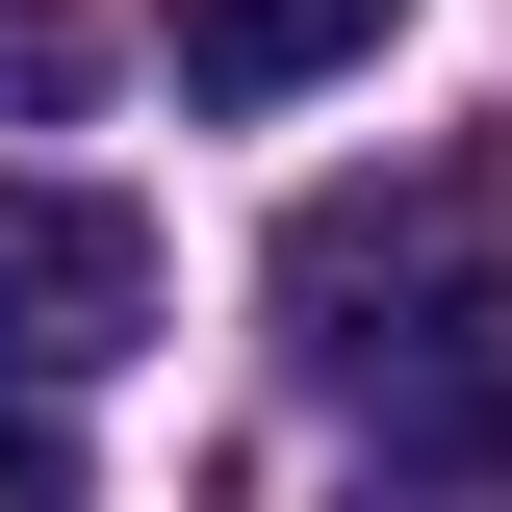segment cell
Here are the masks:
<instances>
[{"instance_id":"1","label":"cell","mask_w":512,"mask_h":512,"mask_svg":"<svg viewBox=\"0 0 512 512\" xmlns=\"http://www.w3.org/2000/svg\"><path fill=\"white\" fill-rule=\"evenodd\" d=\"M282 333H308V384L384 410V487H487L512 512V256H487L461 180L308 205V231H282Z\"/></svg>"},{"instance_id":"2","label":"cell","mask_w":512,"mask_h":512,"mask_svg":"<svg viewBox=\"0 0 512 512\" xmlns=\"http://www.w3.org/2000/svg\"><path fill=\"white\" fill-rule=\"evenodd\" d=\"M128 333H154V205H103V180H0V410H77Z\"/></svg>"},{"instance_id":"3","label":"cell","mask_w":512,"mask_h":512,"mask_svg":"<svg viewBox=\"0 0 512 512\" xmlns=\"http://www.w3.org/2000/svg\"><path fill=\"white\" fill-rule=\"evenodd\" d=\"M384 26H410V0H180V103H308V77H359Z\"/></svg>"},{"instance_id":"4","label":"cell","mask_w":512,"mask_h":512,"mask_svg":"<svg viewBox=\"0 0 512 512\" xmlns=\"http://www.w3.org/2000/svg\"><path fill=\"white\" fill-rule=\"evenodd\" d=\"M103 103V26H77V0H0V128H77Z\"/></svg>"},{"instance_id":"5","label":"cell","mask_w":512,"mask_h":512,"mask_svg":"<svg viewBox=\"0 0 512 512\" xmlns=\"http://www.w3.org/2000/svg\"><path fill=\"white\" fill-rule=\"evenodd\" d=\"M0 512H77V410H0Z\"/></svg>"},{"instance_id":"6","label":"cell","mask_w":512,"mask_h":512,"mask_svg":"<svg viewBox=\"0 0 512 512\" xmlns=\"http://www.w3.org/2000/svg\"><path fill=\"white\" fill-rule=\"evenodd\" d=\"M359 512H487V487H359Z\"/></svg>"}]
</instances>
